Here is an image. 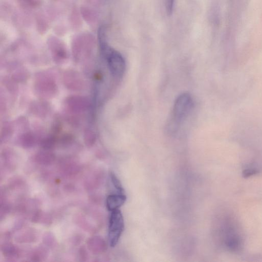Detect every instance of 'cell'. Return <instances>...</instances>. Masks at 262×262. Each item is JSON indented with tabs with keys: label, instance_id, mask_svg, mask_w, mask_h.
<instances>
[{
	"label": "cell",
	"instance_id": "ba28073f",
	"mask_svg": "<svg viewBox=\"0 0 262 262\" xmlns=\"http://www.w3.org/2000/svg\"><path fill=\"white\" fill-rule=\"evenodd\" d=\"M53 60L57 64H62L67 59L68 54L65 46L59 41H52L49 44Z\"/></svg>",
	"mask_w": 262,
	"mask_h": 262
},
{
	"label": "cell",
	"instance_id": "5bb4252c",
	"mask_svg": "<svg viewBox=\"0 0 262 262\" xmlns=\"http://www.w3.org/2000/svg\"><path fill=\"white\" fill-rule=\"evenodd\" d=\"M58 139L54 134H52L41 139L40 144L41 147L45 150L51 151L55 148L57 143Z\"/></svg>",
	"mask_w": 262,
	"mask_h": 262
},
{
	"label": "cell",
	"instance_id": "8fae6325",
	"mask_svg": "<svg viewBox=\"0 0 262 262\" xmlns=\"http://www.w3.org/2000/svg\"><path fill=\"white\" fill-rule=\"evenodd\" d=\"M50 108L48 104L43 101L32 103L30 107V111L33 115L40 118H45L50 112Z\"/></svg>",
	"mask_w": 262,
	"mask_h": 262
},
{
	"label": "cell",
	"instance_id": "52a82bcc",
	"mask_svg": "<svg viewBox=\"0 0 262 262\" xmlns=\"http://www.w3.org/2000/svg\"><path fill=\"white\" fill-rule=\"evenodd\" d=\"M63 81L66 89L70 91L78 92L85 88V83L81 74L73 69H69L64 72Z\"/></svg>",
	"mask_w": 262,
	"mask_h": 262
},
{
	"label": "cell",
	"instance_id": "2e32d148",
	"mask_svg": "<svg viewBox=\"0 0 262 262\" xmlns=\"http://www.w3.org/2000/svg\"><path fill=\"white\" fill-rule=\"evenodd\" d=\"M13 132V126L10 123H5L2 127L1 131L2 142H5L8 141L12 136Z\"/></svg>",
	"mask_w": 262,
	"mask_h": 262
},
{
	"label": "cell",
	"instance_id": "ac0fdd59",
	"mask_svg": "<svg viewBox=\"0 0 262 262\" xmlns=\"http://www.w3.org/2000/svg\"><path fill=\"white\" fill-rule=\"evenodd\" d=\"M2 251L4 254L8 257H17L19 251L17 248L11 244H6L2 247Z\"/></svg>",
	"mask_w": 262,
	"mask_h": 262
},
{
	"label": "cell",
	"instance_id": "3957f363",
	"mask_svg": "<svg viewBox=\"0 0 262 262\" xmlns=\"http://www.w3.org/2000/svg\"><path fill=\"white\" fill-rule=\"evenodd\" d=\"M34 90L38 96L43 99H51L55 97L58 86L53 75L47 72L37 74L34 82Z\"/></svg>",
	"mask_w": 262,
	"mask_h": 262
},
{
	"label": "cell",
	"instance_id": "d6986e66",
	"mask_svg": "<svg viewBox=\"0 0 262 262\" xmlns=\"http://www.w3.org/2000/svg\"><path fill=\"white\" fill-rule=\"evenodd\" d=\"M110 178L111 180L112 183L114 186V188L118 191L119 193H123V189L122 187L121 184L118 178H116L115 174L111 172L110 174Z\"/></svg>",
	"mask_w": 262,
	"mask_h": 262
},
{
	"label": "cell",
	"instance_id": "9c48e42d",
	"mask_svg": "<svg viewBox=\"0 0 262 262\" xmlns=\"http://www.w3.org/2000/svg\"><path fill=\"white\" fill-rule=\"evenodd\" d=\"M126 201V196L123 193H118L109 195L106 200L107 209L112 212L119 210Z\"/></svg>",
	"mask_w": 262,
	"mask_h": 262
},
{
	"label": "cell",
	"instance_id": "4fadbf2b",
	"mask_svg": "<svg viewBox=\"0 0 262 262\" xmlns=\"http://www.w3.org/2000/svg\"><path fill=\"white\" fill-rule=\"evenodd\" d=\"M34 159L40 164L49 165L54 161L55 156L50 151L44 150L36 153L34 156Z\"/></svg>",
	"mask_w": 262,
	"mask_h": 262
},
{
	"label": "cell",
	"instance_id": "30bf717a",
	"mask_svg": "<svg viewBox=\"0 0 262 262\" xmlns=\"http://www.w3.org/2000/svg\"><path fill=\"white\" fill-rule=\"evenodd\" d=\"M40 140L37 134L30 131L22 133L18 138L19 144L24 149L34 147Z\"/></svg>",
	"mask_w": 262,
	"mask_h": 262
},
{
	"label": "cell",
	"instance_id": "7a4b0ae2",
	"mask_svg": "<svg viewBox=\"0 0 262 262\" xmlns=\"http://www.w3.org/2000/svg\"><path fill=\"white\" fill-rule=\"evenodd\" d=\"M223 229V240L227 250L237 252L242 250L243 238L237 223L231 218H227Z\"/></svg>",
	"mask_w": 262,
	"mask_h": 262
},
{
	"label": "cell",
	"instance_id": "277c9868",
	"mask_svg": "<svg viewBox=\"0 0 262 262\" xmlns=\"http://www.w3.org/2000/svg\"><path fill=\"white\" fill-rule=\"evenodd\" d=\"M123 215L119 210L111 212L109 223V241L111 247L118 244L124 230Z\"/></svg>",
	"mask_w": 262,
	"mask_h": 262
},
{
	"label": "cell",
	"instance_id": "e0dca14e",
	"mask_svg": "<svg viewBox=\"0 0 262 262\" xmlns=\"http://www.w3.org/2000/svg\"><path fill=\"white\" fill-rule=\"evenodd\" d=\"M4 85L8 91L13 95L16 94L18 91L17 82L12 77H5L4 80Z\"/></svg>",
	"mask_w": 262,
	"mask_h": 262
},
{
	"label": "cell",
	"instance_id": "7c38bea8",
	"mask_svg": "<svg viewBox=\"0 0 262 262\" xmlns=\"http://www.w3.org/2000/svg\"><path fill=\"white\" fill-rule=\"evenodd\" d=\"M86 246L93 253L99 254L105 250V243L101 237L94 236L87 240Z\"/></svg>",
	"mask_w": 262,
	"mask_h": 262
},
{
	"label": "cell",
	"instance_id": "6da1fadb",
	"mask_svg": "<svg viewBox=\"0 0 262 262\" xmlns=\"http://www.w3.org/2000/svg\"><path fill=\"white\" fill-rule=\"evenodd\" d=\"M99 44L101 54L105 59L111 75L116 79H120L124 75L126 67L124 57L108 44L105 28L99 31Z\"/></svg>",
	"mask_w": 262,
	"mask_h": 262
},
{
	"label": "cell",
	"instance_id": "9a60e30c",
	"mask_svg": "<svg viewBox=\"0 0 262 262\" xmlns=\"http://www.w3.org/2000/svg\"><path fill=\"white\" fill-rule=\"evenodd\" d=\"M83 140L87 147H93L97 141V134L95 131L91 128L86 129L84 132Z\"/></svg>",
	"mask_w": 262,
	"mask_h": 262
},
{
	"label": "cell",
	"instance_id": "5b68a950",
	"mask_svg": "<svg viewBox=\"0 0 262 262\" xmlns=\"http://www.w3.org/2000/svg\"><path fill=\"white\" fill-rule=\"evenodd\" d=\"M194 107V100L191 95L185 93L180 95L174 102L172 117L178 123L184 121L189 116Z\"/></svg>",
	"mask_w": 262,
	"mask_h": 262
},
{
	"label": "cell",
	"instance_id": "8992f818",
	"mask_svg": "<svg viewBox=\"0 0 262 262\" xmlns=\"http://www.w3.org/2000/svg\"><path fill=\"white\" fill-rule=\"evenodd\" d=\"M65 106L71 116H77L89 111L91 108L90 100L83 96L72 95L66 98Z\"/></svg>",
	"mask_w": 262,
	"mask_h": 262
},
{
	"label": "cell",
	"instance_id": "ffe728a7",
	"mask_svg": "<svg viewBox=\"0 0 262 262\" xmlns=\"http://www.w3.org/2000/svg\"><path fill=\"white\" fill-rule=\"evenodd\" d=\"M167 13L170 15L173 10L174 0H164Z\"/></svg>",
	"mask_w": 262,
	"mask_h": 262
}]
</instances>
